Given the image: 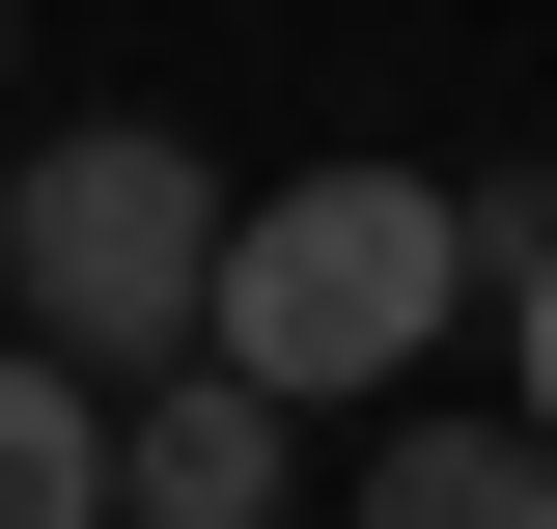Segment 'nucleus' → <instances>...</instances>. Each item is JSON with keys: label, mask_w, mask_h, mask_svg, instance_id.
<instances>
[{"label": "nucleus", "mask_w": 557, "mask_h": 529, "mask_svg": "<svg viewBox=\"0 0 557 529\" xmlns=\"http://www.w3.org/2000/svg\"><path fill=\"white\" fill-rule=\"evenodd\" d=\"M446 307H474V196H446V168H278V196H223L196 362H251L278 418H335V391H391Z\"/></svg>", "instance_id": "nucleus-1"}, {"label": "nucleus", "mask_w": 557, "mask_h": 529, "mask_svg": "<svg viewBox=\"0 0 557 529\" xmlns=\"http://www.w3.org/2000/svg\"><path fill=\"white\" fill-rule=\"evenodd\" d=\"M0 307L57 334V362H196L223 307V168L168 112H57L28 168H0Z\"/></svg>", "instance_id": "nucleus-2"}, {"label": "nucleus", "mask_w": 557, "mask_h": 529, "mask_svg": "<svg viewBox=\"0 0 557 529\" xmlns=\"http://www.w3.org/2000/svg\"><path fill=\"white\" fill-rule=\"evenodd\" d=\"M307 502V418L251 391V362H139V418H112V529H278Z\"/></svg>", "instance_id": "nucleus-3"}, {"label": "nucleus", "mask_w": 557, "mask_h": 529, "mask_svg": "<svg viewBox=\"0 0 557 529\" xmlns=\"http://www.w3.org/2000/svg\"><path fill=\"white\" fill-rule=\"evenodd\" d=\"M362 529H557V446L530 418H391L362 446Z\"/></svg>", "instance_id": "nucleus-4"}, {"label": "nucleus", "mask_w": 557, "mask_h": 529, "mask_svg": "<svg viewBox=\"0 0 557 529\" xmlns=\"http://www.w3.org/2000/svg\"><path fill=\"white\" fill-rule=\"evenodd\" d=\"M0 529H112V418L57 334H0Z\"/></svg>", "instance_id": "nucleus-5"}, {"label": "nucleus", "mask_w": 557, "mask_h": 529, "mask_svg": "<svg viewBox=\"0 0 557 529\" xmlns=\"http://www.w3.org/2000/svg\"><path fill=\"white\" fill-rule=\"evenodd\" d=\"M502 251V334H530V446H557V223H474Z\"/></svg>", "instance_id": "nucleus-6"}, {"label": "nucleus", "mask_w": 557, "mask_h": 529, "mask_svg": "<svg viewBox=\"0 0 557 529\" xmlns=\"http://www.w3.org/2000/svg\"><path fill=\"white\" fill-rule=\"evenodd\" d=\"M0 57H28V0H0Z\"/></svg>", "instance_id": "nucleus-7"}]
</instances>
